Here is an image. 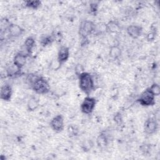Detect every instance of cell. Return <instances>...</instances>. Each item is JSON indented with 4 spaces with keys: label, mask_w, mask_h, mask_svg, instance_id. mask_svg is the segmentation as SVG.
I'll return each mask as SVG.
<instances>
[{
    "label": "cell",
    "mask_w": 160,
    "mask_h": 160,
    "mask_svg": "<svg viewBox=\"0 0 160 160\" xmlns=\"http://www.w3.org/2000/svg\"><path fill=\"white\" fill-rule=\"evenodd\" d=\"M26 81L30 88L38 94H46L50 91V85L48 81L44 77L36 74H29Z\"/></svg>",
    "instance_id": "cell-1"
},
{
    "label": "cell",
    "mask_w": 160,
    "mask_h": 160,
    "mask_svg": "<svg viewBox=\"0 0 160 160\" xmlns=\"http://www.w3.org/2000/svg\"><path fill=\"white\" fill-rule=\"evenodd\" d=\"M78 76L79 89L87 96H89L95 89V84L92 76L91 73L86 71L81 72Z\"/></svg>",
    "instance_id": "cell-2"
},
{
    "label": "cell",
    "mask_w": 160,
    "mask_h": 160,
    "mask_svg": "<svg viewBox=\"0 0 160 160\" xmlns=\"http://www.w3.org/2000/svg\"><path fill=\"white\" fill-rule=\"evenodd\" d=\"M96 24L90 20L82 21L78 28V34L82 40L88 39V37L94 32Z\"/></svg>",
    "instance_id": "cell-3"
},
{
    "label": "cell",
    "mask_w": 160,
    "mask_h": 160,
    "mask_svg": "<svg viewBox=\"0 0 160 160\" xmlns=\"http://www.w3.org/2000/svg\"><path fill=\"white\" fill-rule=\"evenodd\" d=\"M155 96L151 92L148 88L144 91L141 92L139 98L137 99V101L142 106L149 107L152 106L155 104Z\"/></svg>",
    "instance_id": "cell-4"
},
{
    "label": "cell",
    "mask_w": 160,
    "mask_h": 160,
    "mask_svg": "<svg viewBox=\"0 0 160 160\" xmlns=\"http://www.w3.org/2000/svg\"><path fill=\"white\" fill-rule=\"evenodd\" d=\"M97 101L95 98L90 96H86L82 101L80 109L84 114H91L94 110Z\"/></svg>",
    "instance_id": "cell-5"
},
{
    "label": "cell",
    "mask_w": 160,
    "mask_h": 160,
    "mask_svg": "<svg viewBox=\"0 0 160 160\" xmlns=\"http://www.w3.org/2000/svg\"><path fill=\"white\" fill-rule=\"evenodd\" d=\"M51 129L56 132H61L64 129V119L61 114H58L54 116L50 121Z\"/></svg>",
    "instance_id": "cell-6"
},
{
    "label": "cell",
    "mask_w": 160,
    "mask_h": 160,
    "mask_svg": "<svg viewBox=\"0 0 160 160\" xmlns=\"http://www.w3.org/2000/svg\"><path fill=\"white\" fill-rule=\"evenodd\" d=\"M158 129V122L154 118H148L144 124V131L146 134L152 135L156 132Z\"/></svg>",
    "instance_id": "cell-7"
},
{
    "label": "cell",
    "mask_w": 160,
    "mask_h": 160,
    "mask_svg": "<svg viewBox=\"0 0 160 160\" xmlns=\"http://www.w3.org/2000/svg\"><path fill=\"white\" fill-rule=\"evenodd\" d=\"M69 56H70L69 48L66 46H62L58 50L56 60L59 64V65L61 66L68 61V60L69 58Z\"/></svg>",
    "instance_id": "cell-8"
},
{
    "label": "cell",
    "mask_w": 160,
    "mask_h": 160,
    "mask_svg": "<svg viewBox=\"0 0 160 160\" xmlns=\"http://www.w3.org/2000/svg\"><path fill=\"white\" fill-rule=\"evenodd\" d=\"M128 35L132 39L139 38L142 33V28L138 24H131L126 28Z\"/></svg>",
    "instance_id": "cell-9"
},
{
    "label": "cell",
    "mask_w": 160,
    "mask_h": 160,
    "mask_svg": "<svg viewBox=\"0 0 160 160\" xmlns=\"http://www.w3.org/2000/svg\"><path fill=\"white\" fill-rule=\"evenodd\" d=\"M12 96V89L11 86L9 84H3L0 90V98L1 99L5 101L9 102L11 101Z\"/></svg>",
    "instance_id": "cell-10"
},
{
    "label": "cell",
    "mask_w": 160,
    "mask_h": 160,
    "mask_svg": "<svg viewBox=\"0 0 160 160\" xmlns=\"http://www.w3.org/2000/svg\"><path fill=\"white\" fill-rule=\"evenodd\" d=\"M7 32L11 38H18L24 32V29L18 24L11 23Z\"/></svg>",
    "instance_id": "cell-11"
},
{
    "label": "cell",
    "mask_w": 160,
    "mask_h": 160,
    "mask_svg": "<svg viewBox=\"0 0 160 160\" xmlns=\"http://www.w3.org/2000/svg\"><path fill=\"white\" fill-rule=\"evenodd\" d=\"M28 54L24 52H18L16 53L12 60V63L18 68L22 69L26 64L28 59Z\"/></svg>",
    "instance_id": "cell-12"
},
{
    "label": "cell",
    "mask_w": 160,
    "mask_h": 160,
    "mask_svg": "<svg viewBox=\"0 0 160 160\" xmlns=\"http://www.w3.org/2000/svg\"><path fill=\"white\" fill-rule=\"evenodd\" d=\"M36 39L33 36H29L25 39L24 42V49L28 54H31L35 48Z\"/></svg>",
    "instance_id": "cell-13"
},
{
    "label": "cell",
    "mask_w": 160,
    "mask_h": 160,
    "mask_svg": "<svg viewBox=\"0 0 160 160\" xmlns=\"http://www.w3.org/2000/svg\"><path fill=\"white\" fill-rule=\"evenodd\" d=\"M96 142L98 147L99 148H104L107 146L109 142V138L107 134L104 131L100 132L96 138Z\"/></svg>",
    "instance_id": "cell-14"
},
{
    "label": "cell",
    "mask_w": 160,
    "mask_h": 160,
    "mask_svg": "<svg viewBox=\"0 0 160 160\" xmlns=\"http://www.w3.org/2000/svg\"><path fill=\"white\" fill-rule=\"evenodd\" d=\"M27 109L28 111L33 112L39 106V99L36 96H31L27 102Z\"/></svg>",
    "instance_id": "cell-15"
},
{
    "label": "cell",
    "mask_w": 160,
    "mask_h": 160,
    "mask_svg": "<svg viewBox=\"0 0 160 160\" xmlns=\"http://www.w3.org/2000/svg\"><path fill=\"white\" fill-rule=\"evenodd\" d=\"M121 31L119 23L115 20H111L106 23V31L109 33H115Z\"/></svg>",
    "instance_id": "cell-16"
},
{
    "label": "cell",
    "mask_w": 160,
    "mask_h": 160,
    "mask_svg": "<svg viewBox=\"0 0 160 160\" xmlns=\"http://www.w3.org/2000/svg\"><path fill=\"white\" fill-rule=\"evenodd\" d=\"M121 55L122 50L118 46L114 45L110 47L109 51V56L111 59L114 60H117L121 56Z\"/></svg>",
    "instance_id": "cell-17"
},
{
    "label": "cell",
    "mask_w": 160,
    "mask_h": 160,
    "mask_svg": "<svg viewBox=\"0 0 160 160\" xmlns=\"http://www.w3.org/2000/svg\"><path fill=\"white\" fill-rule=\"evenodd\" d=\"M7 76L9 78L15 77L16 76L20 75L21 73V69L16 67L13 63L8 66L6 69Z\"/></svg>",
    "instance_id": "cell-18"
},
{
    "label": "cell",
    "mask_w": 160,
    "mask_h": 160,
    "mask_svg": "<svg viewBox=\"0 0 160 160\" xmlns=\"http://www.w3.org/2000/svg\"><path fill=\"white\" fill-rule=\"evenodd\" d=\"M41 1L39 0H28L24 1L25 7L33 10L39 9L41 7Z\"/></svg>",
    "instance_id": "cell-19"
},
{
    "label": "cell",
    "mask_w": 160,
    "mask_h": 160,
    "mask_svg": "<svg viewBox=\"0 0 160 160\" xmlns=\"http://www.w3.org/2000/svg\"><path fill=\"white\" fill-rule=\"evenodd\" d=\"M54 39L52 36L44 35L41 38L39 42L42 47H46L48 46L51 45L54 41Z\"/></svg>",
    "instance_id": "cell-20"
},
{
    "label": "cell",
    "mask_w": 160,
    "mask_h": 160,
    "mask_svg": "<svg viewBox=\"0 0 160 160\" xmlns=\"http://www.w3.org/2000/svg\"><path fill=\"white\" fill-rule=\"evenodd\" d=\"M107 32L106 31V23L99 22L96 24V28L94 31V34H101L103 33Z\"/></svg>",
    "instance_id": "cell-21"
},
{
    "label": "cell",
    "mask_w": 160,
    "mask_h": 160,
    "mask_svg": "<svg viewBox=\"0 0 160 160\" xmlns=\"http://www.w3.org/2000/svg\"><path fill=\"white\" fill-rule=\"evenodd\" d=\"M94 146V142L91 139H84L81 144V148L84 151H90Z\"/></svg>",
    "instance_id": "cell-22"
},
{
    "label": "cell",
    "mask_w": 160,
    "mask_h": 160,
    "mask_svg": "<svg viewBox=\"0 0 160 160\" xmlns=\"http://www.w3.org/2000/svg\"><path fill=\"white\" fill-rule=\"evenodd\" d=\"M151 92L155 96H158L160 94V86L158 83H153L150 87L148 88Z\"/></svg>",
    "instance_id": "cell-23"
},
{
    "label": "cell",
    "mask_w": 160,
    "mask_h": 160,
    "mask_svg": "<svg viewBox=\"0 0 160 160\" xmlns=\"http://www.w3.org/2000/svg\"><path fill=\"white\" fill-rule=\"evenodd\" d=\"M98 7H99L98 2H92L91 3H90L89 4L90 12L94 16H96L98 11Z\"/></svg>",
    "instance_id": "cell-24"
},
{
    "label": "cell",
    "mask_w": 160,
    "mask_h": 160,
    "mask_svg": "<svg viewBox=\"0 0 160 160\" xmlns=\"http://www.w3.org/2000/svg\"><path fill=\"white\" fill-rule=\"evenodd\" d=\"M113 120L118 126L121 125L123 122V118L121 113L119 112H116L113 116Z\"/></svg>",
    "instance_id": "cell-25"
},
{
    "label": "cell",
    "mask_w": 160,
    "mask_h": 160,
    "mask_svg": "<svg viewBox=\"0 0 160 160\" xmlns=\"http://www.w3.org/2000/svg\"><path fill=\"white\" fill-rule=\"evenodd\" d=\"M68 135L69 137H72V136H75L78 134V131L74 126L71 125L68 128Z\"/></svg>",
    "instance_id": "cell-26"
},
{
    "label": "cell",
    "mask_w": 160,
    "mask_h": 160,
    "mask_svg": "<svg viewBox=\"0 0 160 160\" xmlns=\"http://www.w3.org/2000/svg\"><path fill=\"white\" fill-rule=\"evenodd\" d=\"M155 32L154 31H151L150 32H149L147 35V39L148 41H151V40H153L155 38Z\"/></svg>",
    "instance_id": "cell-27"
}]
</instances>
